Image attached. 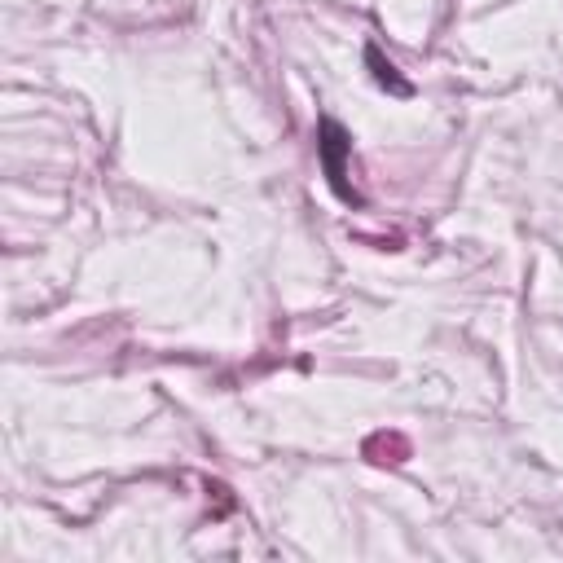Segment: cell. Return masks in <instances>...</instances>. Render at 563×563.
Instances as JSON below:
<instances>
[{"mask_svg":"<svg viewBox=\"0 0 563 563\" xmlns=\"http://www.w3.org/2000/svg\"><path fill=\"white\" fill-rule=\"evenodd\" d=\"M366 458L383 462V467H396V462L410 458V440H405L401 432H379V436L366 440Z\"/></svg>","mask_w":563,"mask_h":563,"instance_id":"obj_1","label":"cell"}]
</instances>
